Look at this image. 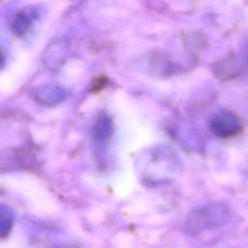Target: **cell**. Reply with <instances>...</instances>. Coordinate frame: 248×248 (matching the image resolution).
Masks as SVG:
<instances>
[{"label":"cell","mask_w":248,"mask_h":248,"mask_svg":"<svg viewBox=\"0 0 248 248\" xmlns=\"http://www.w3.org/2000/svg\"><path fill=\"white\" fill-rule=\"evenodd\" d=\"M211 125L213 132L222 138L233 136L240 129V122L237 117L229 112H222L215 115Z\"/></svg>","instance_id":"obj_1"}]
</instances>
